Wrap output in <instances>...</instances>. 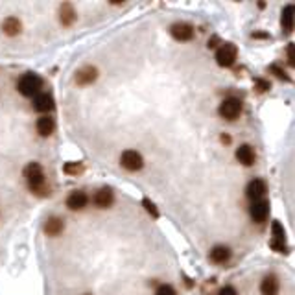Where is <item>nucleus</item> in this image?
I'll return each instance as SVG.
<instances>
[{"instance_id":"nucleus-11","label":"nucleus","mask_w":295,"mask_h":295,"mask_svg":"<svg viewBox=\"0 0 295 295\" xmlns=\"http://www.w3.org/2000/svg\"><path fill=\"white\" fill-rule=\"evenodd\" d=\"M236 159L240 160L244 166H251V165H255L257 155H255V150H253L249 144H242L236 150Z\"/></svg>"},{"instance_id":"nucleus-19","label":"nucleus","mask_w":295,"mask_h":295,"mask_svg":"<svg viewBox=\"0 0 295 295\" xmlns=\"http://www.w3.org/2000/svg\"><path fill=\"white\" fill-rule=\"evenodd\" d=\"M63 220L61 218H50L46 220V223H44V232L48 234V236H58V234H61L63 232Z\"/></svg>"},{"instance_id":"nucleus-30","label":"nucleus","mask_w":295,"mask_h":295,"mask_svg":"<svg viewBox=\"0 0 295 295\" xmlns=\"http://www.w3.org/2000/svg\"><path fill=\"white\" fill-rule=\"evenodd\" d=\"M222 142H225V144H229V142H231V139H229L227 135H222Z\"/></svg>"},{"instance_id":"nucleus-14","label":"nucleus","mask_w":295,"mask_h":295,"mask_svg":"<svg viewBox=\"0 0 295 295\" xmlns=\"http://www.w3.org/2000/svg\"><path fill=\"white\" fill-rule=\"evenodd\" d=\"M53 107V100L48 96V94H44V92H39L34 96V109L39 113H48L52 111Z\"/></svg>"},{"instance_id":"nucleus-6","label":"nucleus","mask_w":295,"mask_h":295,"mask_svg":"<svg viewBox=\"0 0 295 295\" xmlns=\"http://www.w3.org/2000/svg\"><path fill=\"white\" fill-rule=\"evenodd\" d=\"M170 34L175 41H190L194 37V28L186 22H175L170 28Z\"/></svg>"},{"instance_id":"nucleus-9","label":"nucleus","mask_w":295,"mask_h":295,"mask_svg":"<svg viewBox=\"0 0 295 295\" xmlns=\"http://www.w3.org/2000/svg\"><path fill=\"white\" fill-rule=\"evenodd\" d=\"M267 186L266 183L262 179H253L249 181V184H247V189H246V194H247V198L253 199V201H258V199L266 194Z\"/></svg>"},{"instance_id":"nucleus-25","label":"nucleus","mask_w":295,"mask_h":295,"mask_svg":"<svg viewBox=\"0 0 295 295\" xmlns=\"http://www.w3.org/2000/svg\"><path fill=\"white\" fill-rule=\"evenodd\" d=\"M255 85H257V91L258 92H266L267 89H270V82H266V79H257V82H255Z\"/></svg>"},{"instance_id":"nucleus-15","label":"nucleus","mask_w":295,"mask_h":295,"mask_svg":"<svg viewBox=\"0 0 295 295\" xmlns=\"http://www.w3.org/2000/svg\"><path fill=\"white\" fill-rule=\"evenodd\" d=\"M231 258V249L227 246H214L210 251V260L214 264H225Z\"/></svg>"},{"instance_id":"nucleus-20","label":"nucleus","mask_w":295,"mask_h":295,"mask_svg":"<svg viewBox=\"0 0 295 295\" xmlns=\"http://www.w3.org/2000/svg\"><path fill=\"white\" fill-rule=\"evenodd\" d=\"M281 22L286 32H291V30H293V6H286L284 10H282Z\"/></svg>"},{"instance_id":"nucleus-18","label":"nucleus","mask_w":295,"mask_h":295,"mask_svg":"<svg viewBox=\"0 0 295 295\" xmlns=\"http://www.w3.org/2000/svg\"><path fill=\"white\" fill-rule=\"evenodd\" d=\"M37 133L41 137H48V135H52L53 133V127H56V124H53V118H50L48 115H44V116H41L37 120Z\"/></svg>"},{"instance_id":"nucleus-13","label":"nucleus","mask_w":295,"mask_h":295,"mask_svg":"<svg viewBox=\"0 0 295 295\" xmlns=\"http://www.w3.org/2000/svg\"><path fill=\"white\" fill-rule=\"evenodd\" d=\"M113 201H115V196H113L111 189H100L96 194H94V205L100 208L111 207Z\"/></svg>"},{"instance_id":"nucleus-12","label":"nucleus","mask_w":295,"mask_h":295,"mask_svg":"<svg viewBox=\"0 0 295 295\" xmlns=\"http://www.w3.org/2000/svg\"><path fill=\"white\" fill-rule=\"evenodd\" d=\"M279 290H281V284H279V279L275 275L264 277V281L260 284L262 295H279Z\"/></svg>"},{"instance_id":"nucleus-26","label":"nucleus","mask_w":295,"mask_h":295,"mask_svg":"<svg viewBox=\"0 0 295 295\" xmlns=\"http://www.w3.org/2000/svg\"><path fill=\"white\" fill-rule=\"evenodd\" d=\"M271 72H275L277 77H282V79H288V76H286V72L282 70V68H279L277 65H271Z\"/></svg>"},{"instance_id":"nucleus-28","label":"nucleus","mask_w":295,"mask_h":295,"mask_svg":"<svg viewBox=\"0 0 295 295\" xmlns=\"http://www.w3.org/2000/svg\"><path fill=\"white\" fill-rule=\"evenodd\" d=\"M288 61L293 67L295 65V53H293V44H288Z\"/></svg>"},{"instance_id":"nucleus-7","label":"nucleus","mask_w":295,"mask_h":295,"mask_svg":"<svg viewBox=\"0 0 295 295\" xmlns=\"http://www.w3.org/2000/svg\"><path fill=\"white\" fill-rule=\"evenodd\" d=\"M267 212H270V205H267V201H262V199L253 201L251 207H249V214H251L253 222L257 223L264 222L267 218Z\"/></svg>"},{"instance_id":"nucleus-24","label":"nucleus","mask_w":295,"mask_h":295,"mask_svg":"<svg viewBox=\"0 0 295 295\" xmlns=\"http://www.w3.org/2000/svg\"><path fill=\"white\" fill-rule=\"evenodd\" d=\"M155 295H177V291L172 288V286L168 284H163L157 288V291H155Z\"/></svg>"},{"instance_id":"nucleus-29","label":"nucleus","mask_w":295,"mask_h":295,"mask_svg":"<svg viewBox=\"0 0 295 295\" xmlns=\"http://www.w3.org/2000/svg\"><path fill=\"white\" fill-rule=\"evenodd\" d=\"M216 43H218V37H212L210 41H208V48H214V46H216Z\"/></svg>"},{"instance_id":"nucleus-21","label":"nucleus","mask_w":295,"mask_h":295,"mask_svg":"<svg viewBox=\"0 0 295 295\" xmlns=\"http://www.w3.org/2000/svg\"><path fill=\"white\" fill-rule=\"evenodd\" d=\"M63 170H65V174H68V175H77L83 172V165L82 163H67V165L63 166Z\"/></svg>"},{"instance_id":"nucleus-22","label":"nucleus","mask_w":295,"mask_h":295,"mask_svg":"<svg viewBox=\"0 0 295 295\" xmlns=\"http://www.w3.org/2000/svg\"><path fill=\"white\" fill-rule=\"evenodd\" d=\"M271 232H273V238H275V240H286V232L279 222H273V225H271Z\"/></svg>"},{"instance_id":"nucleus-3","label":"nucleus","mask_w":295,"mask_h":295,"mask_svg":"<svg viewBox=\"0 0 295 295\" xmlns=\"http://www.w3.org/2000/svg\"><path fill=\"white\" fill-rule=\"evenodd\" d=\"M220 116L225 118V120L232 122L236 120L238 116L242 115V102L238 98H225L222 103H220V109H218Z\"/></svg>"},{"instance_id":"nucleus-16","label":"nucleus","mask_w":295,"mask_h":295,"mask_svg":"<svg viewBox=\"0 0 295 295\" xmlns=\"http://www.w3.org/2000/svg\"><path fill=\"white\" fill-rule=\"evenodd\" d=\"M59 20H61L63 26H70L76 20V10L72 8V4H68V2L61 4V8H59Z\"/></svg>"},{"instance_id":"nucleus-4","label":"nucleus","mask_w":295,"mask_h":295,"mask_svg":"<svg viewBox=\"0 0 295 295\" xmlns=\"http://www.w3.org/2000/svg\"><path fill=\"white\" fill-rule=\"evenodd\" d=\"M236 56H238V50L236 46L232 43H225L222 44L218 48V52H216V63L220 65V67H232L234 65V61H236Z\"/></svg>"},{"instance_id":"nucleus-23","label":"nucleus","mask_w":295,"mask_h":295,"mask_svg":"<svg viewBox=\"0 0 295 295\" xmlns=\"http://www.w3.org/2000/svg\"><path fill=\"white\" fill-rule=\"evenodd\" d=\"M142 205H144V207H146V210H148V212H150L151 216H153V218H159V210L155 208V205L151 203L150 199H148V198H144V199H142Z\"/></svg>"},{"instance_id":"nucleus-27","label":"nucleus","mask_w":295,"mask_h":295,"mask_svg":"<svg viewBox=\"0 0 295 295\" xmlns=\"http://www.w3.org/2000/svg\"><path fill=\"white\" fill-rule=\"evenodd\" d=\"M218 295H238V293L232 286H225V288H222V290L218 291Z\"/></svg>"},{"instance_id":"nucleus-8","label":"nucleus","mask_w":295,"mask_h":295,"mask_svg":"<svg viewBox=\"0 0 295 295\" xmlns=\"http://www.w3.org/2000/svg\"><path fill=\"white\" fill-rule=\"evenodd\" d=\"M87 203H89V196L85 192H82V190H76V192H72L67 198V207L70 208V210H82V208L87 207Z\"/></svg>"},{"instance_id":"nucleus-17","label":"nucleus","mask_w":295,"mask_h":295,"mask_svg":"<svg viewBox=\"0 0 295 295\" xmlns=\"http://www.w3.org/2000/svg\"><path fill=\"white\" fill-rule=\"evenodd\" d=\"M20 20L17 19V17H8V19H4V22H2V32H4L8 37H15V35L20 34Z\"/></svg>"},{"instance_id":"nucleus-1","label":"nucleus","mask_w":295,"mask_h":295,"mask_svg":"<svg viewBox=\"0 0 295 295\" xmlns=\"http://www.w3.org/2000/svg\"><path fill=\"white\" fill-rule=\"evenodd\" d=\"M24 179L28 189L37 196H48L50 186L46 184V175H44L43 166L39 163H30L24 168Z\"/></svg>"},{"instance_id":"nucleus-2","label":"nucleus","mask_w":295,"mask_h":295,"mask_svg":"<svg viewBox=\"0 0 295 295\" xmlns=\"http://www.w3.org/2000/svg\"><path fill=\"white\" fill-rule=\"evenodd\" d=\"M41 87H43V79H41V77H39L37 74H34V72L22 74V76L19 77V82H17V91H19L20 94L26 96V98L39 94Z\"/></svg>"},{"instance_id":"nucleus-5","label":"nucleus","mask_w":295,"mask_h":295,"mask_svg":"<svg viewBox=\"0 0 295 295\" xmlns=\"http://www.w3.org/2000/svg\"><path fill=\"white\" fill-rule=\"evenodd\" d=\"M120 165L124 166L126 170H129V172H137V170H141L142 166H144V160H142V157H141L139 151L126 150L120 157Z\"/></svg>"},{"instance_id":"nucleus-10","label":"nucleus","mask_w":295,"mask_h":295,"mask_svg":"<svg viewBox=\"0 0 295 295\" xmlns=\"http://www.w3.org/2000/svg\"><path fill=\"white\" fill-rule=\"evenodd\" d=\"M98 77V70H96V67H83V68H79L76 72V83L77 85H91L94 79Z\"/></svg>"}]
</instances>
